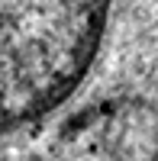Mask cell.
Instances as JSON below:
<instances>
[{
    "mask_svg": "<svg viewBox=\"0 0 158 161\" xmlns=\"http://www.w3.org/2000/svg\"><path fill=\"white\" fill-rule=\"evenodd\" d=\"M100 19L94 7H0V132L45 119L81 87Z\"/></svg>",
    "mask_w": 158,
    "mask_h": 161,
    "instance_id": "obj_1",
    "label": "cell"
}]
</instances>
